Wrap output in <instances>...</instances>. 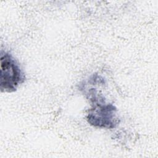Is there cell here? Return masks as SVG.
Masks as SVG:
<instances>
[{
    "instance_id": "cell-1",
    "label": "cell",
    "mask_w": 158,
    "mask_h": 158,
    "mask_svg": "<svg viewBox=\"0 0 158 158\" xmlns=\"http://www.w3.org/2000/svg\"><path fill=\"white\" fill-rule=\"evenodd\" d=\"M0 88L2 92L11 93L25 80L19 63L9 53L1 52Z\"/></svg>"
},
{
    "instance_id": "cell-2",
    "label": "cell",
    "mask_w": 158,
    "mask_h": 158,
    "mask_svg": "<svg viewBox=\"0 0 158 158\" xmlns=\"http://www.w3.org/2000/svg\"><path fill=\"white\" fill-rule=\"evenodd\" d=\"M93 101L97 103L89 110L87 120L89 124L100 128H112L118 124V121L115 116L116 108L112 104L98 102L95 97Z\"/></svg>"
}]
</instances>
